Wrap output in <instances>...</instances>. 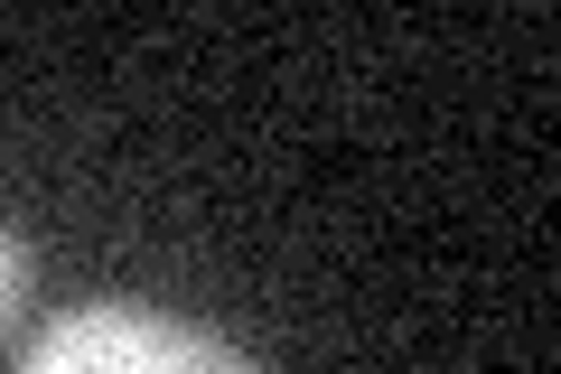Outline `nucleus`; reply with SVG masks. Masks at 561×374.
I'll list each match as a JSON object with an SVG mask.
<instances>
[{
    "label": "nucleus",
    "instance_id": "nucleus-1",
    "mask_svg": "<svg viewBox=\"0 0 561 374\" xmlns=\"http://www.w3.org/2000/svg\"><path fill=\"white\" fill-rule=\"evenodd\" d=\"M20 374H262L243 347L187 328V318L131 309V299H94V309H66L57 328L28 347Z\"/></svg>",
    "mask_w": 561,
    "mask_h": 374
},
{
    "label": "nucleus",
    "instance_id": "nucleus-2",
    "mask_svg": "<svg viewBox=\"0 0 561 374\" xmlns=\"http://www.w3.org/2000/svg\"><path fill=\"white\" fill-rule=\"evenodd\" d=\"M20 281H28V262H20V243H10V225H0V328L20 309Z\"/></svg>",
    "mask_w": 561,
    "mask_h": 374
}]
</instances>
